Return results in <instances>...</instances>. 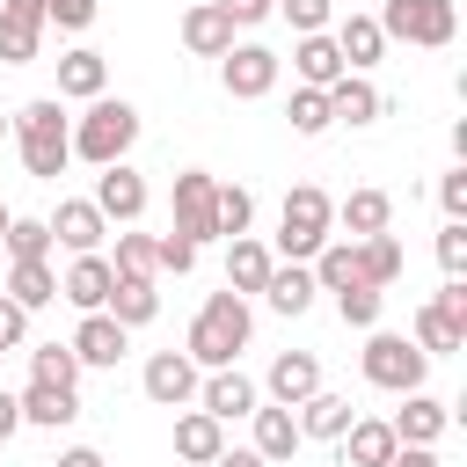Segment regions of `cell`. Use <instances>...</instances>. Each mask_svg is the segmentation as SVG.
I'll return each mask as SVG.
<instances>
[{
    "label": "cell",
    "instance_id": "52",
    "mask_svg": "<svg viewBox=\"0 0 467 467\" xmlns=\"http://www.w3.org/2000/svg\"><path fill=\"white\" fill-rule=\"evenodd\" d=\"M15 431H22V409H15V394H7V387H0V445H7V438H15Z\"/></svg>",
    "mask_w": 467,
    "mask_h": 467
},
{
    "label": "cell",
    "instance_id": "44",
    "mask_svg": "<svg viewBox=\"0 0 467 467\" xmlns=\"http://www.w3.org/2000/svg\"><path fill=\"white\" fill-rule=\"evenodd\" d=\"M431 306H438V314H445V328H460V336H467V277H445V285H438V299H431Z\"/></svg>",
    "mask_w": 467,
    "mask_h": 467
},
{
    "label": "cell",
    "instance_id": "56",
    "mask_svg": "<svg viewBox=\"0 0 467 467\" xmlns=\"http://www.w3.org/2000/svg\"><path fill=\"white\" fill-rule=\"evenodd\" d=\"M0 358H7V350H0Z\"/></svg>",
    "mask_w": 467,
    "mask_h": 467
},
{
    "label": "cell",
    "instance_id": "50",
    "mask_svg": "<svg viewBox=\"0 0 467 467\" xmlns=\"http://www.w3.org/2000/svg\"><path fill=\"white\" fill-rule=\"evenodd\" d=\"M387 467H445V460H438L431 445H394V460H387Z\"/></svg>",
    "mask_w": 467,
    "mask_h": 467
},
{
    "label": "cell",
    "instance_id": "13",
    "mask_svg": "<svg viewBox=\"0 0 467 467\" xmlns=\"http://www.w3.org/2000/svg\"><path fill=\"white\" fill-rule=\"evenodd\" d=\"M124 343H131V328H117L109 314H80V328L66 336V350L80 358V372H88V365H95V372H117Z\"/></svg>",
    "mask_w": 467,
    "mask_h": 467
},
{
    "label": "cell",
    "instance_id": "45",
    "mask_svg": "<svg viewBox=\"0 0 467 467\" xmlns=\"http://www.w3.org/2000/svg\"><path fill=\"white\" fill-rule=\"evenodd\" d=\"M153 248H161V270H175V277H190V270H197V241H182V234H161Z\"/></svg>",
    "mask_w": 467,
    "mask_h": 467
},
{
    "label": "cell",
    "instance_id": "53",
    "mask_svg": "<svg viewBox=\"0 0 467 467\" xmlns=\"http://www.w3.org/2000/svg\"><path fill=\"white\" fill-rule=\"evenodd\" d=\"M212 467H270V460H255V452H248V445H226V452H219V460H212Z\"/></svg>",
    "mask_w": 467,
    "mask_h": 467
},
{
    "label": "cell",
    "instance_id": "42",
    "mask_svg": "<svg viewBox=\"0 0 467 467\" xmlns=\"http://www.w3.org/2000/svg\"><path fill=\"white\" fill-rule=\"evenodd\" d=\"M277 15H285L299 36H321V29H328V15H336V0H277Z\"/></svg>",
    "mask_w": 467,
    "mask_h": 467
},
{
    "label": "cell",
    "instance_id": "38",
    "mask_svg": "<svg viewBox=\"0 0 467 467\" xmlns=\"http://www.w3.org/2000/svg\"><path fill=\"white\" fill-rule=\"evenodd\" d=\"M285 117H292V131H299V139H321V131L336 124V117H328V95H321V88H292Z\"/></svg>",
    "mask_w": 467,
    "mask_h": 467
},
{
    "label": "cell",
    "instance_id": "37",
    "mask_svg": "<svg viewBox=\"0 0 467 467\" xmlns=\"http://www.w3.org/2000/svg\"><path fill=\"white\" fill-rule=\"evenodd\" d=\"M29 379H36V387H80V358H73L66 343H36V350H29Z\"/></svg>",
    "mask_w": 467,
    "mask_h": 467
},
{
    "label": "cell",
    "instance_id": "33",
    "mask_svg": "<svg viewBox=\"0 0 467 467\" xmlns=\"http://www.w3.org/2000/svg\"><path fill=\"white\" fill-rule=\"evenodd\" d=\"M263 299H270V314H306L314 306V270L306 263H277L270 285H263Z\"/></svg>",
    "mask_w": 467,
    "mask_h": 467
},
{
    "label": "cell",
    "instance_id": "40",
    "mask_svg": "<svg viewBox=\"0 0 467 467\" xmlns=\"http://www.w3.org/2000/svg\"><path fill=\"white\" fill-rule=\"evenodd\" d=\"M0 241H7L15 263H51V226H44V219H7Z\"/></svg>",
    "mask_w": 467,
    "mask_h": 467
},
{
    "label": "cell",
    "instance_id": "4",
    "mask_svg": "<svg viewBox=\"0 0 467 467\" xmlns=\"http://www.w3.org/2000/svg\"><path fill=\"white\" fill-rule=\"evenodd\" d=\"M328 241H336V197L314 190V182H299V190L285 197V212H277V248H270V255H285V263H314Z\"/></svg>",
    "mask_w": 467,
    "mask_h": 467
},
{
    "label": "cell",
    "instance_id": "21",
    "mask_svg": "<svg viewBox=\"0 0 467 467\" xmlns=\"http://www.w3.org/2000/svg\"><path fill=\"white\" fill-rule=\"evenodd\" d=\"M292 73H299V88H336L350 66H343V51H336V36L321 29V36H299L292 44Z\"/></svg>",
    "mask_w": 467,
    "mask_h": 467
},
{
    "label": "cell",
    "instance_id": "28",
    "mask_svg": "<svg viewBox=\"0 0 467 467\" xmlns=\"http://www.w3.org/2000/svg\"><path fill=\"white\" fill-rule=\"evenodd\" d=\"M182 44H190L197 58H226V51H234V22H226L212 0H197V7L182 15Z\"/></svg>",
    "mask_w": 467,
    "mask_h": 467
},
{
    "label": "cell",
    "instance_id": "39",
    "mask_svg": "<svg viewBox=\"0 0 467 467\" xmlns=\"http://www.w3.org/2000/svg\"><path fill=\"white\" fill-rule=\"evenodd\" d=\"M212 219H219V234H226V241H241V234L255 226V197H248L241 182H219V204H212Z\"/></svg>",
    "mask_w": 467,
    "mask_h": 467
},
{
    "label": "cell",
    "instance_id": "47",
    "mask_svg": "<svg viewBox=\"0 0 467 467\" xmlns=\"http://www.w3.org/2000/svg\"><path fill=\"white\" fill-rule=\"evenodd\" d=\"M51 22H58V29H88V22H95V0H44V29H51Z\"/></svg>",
    "mask_w": 467,
    "mask_h": 467
},
{
    "label": "cell",
    "instance_id": "35",
    "mask_svg": "<svg viewBox=\"0 0 467 467\" xmlns=\"http://www.w3.org/2000/svg\"><path fill=\"white\" fill-rule=\"evenodd\" d=\"M109 270H117V277H153V270H161V248H153V234H131V226H117V255H109Z\"/></svg>",
    "mask_w": 467,
    "mask_h": 467
},
{
    "label": "cell",
    "instance_id": "27",
    "mask_svg": "<svg viewBox=\"0 0 467 467\" xmlns=\"http://www.w3.org/2000/svg\"><path fill=\"white\" fill-rule=\"evenodd\" d=\"M336 445H343V467H387L401 438H394V431H387L379 416H358V423H350V431H343Z\"/></svg>",
    "mask_w": 467,
    "mask_h": 467
},
{
    "label": "cell",
    "instance_id": "7",
    "mask_svg": "<svg viewBox=\"0 0 467 467\" xmlns=\"http://www.w3.org/2000/svg\"><path fill=\"white\" fill-rule=\"evenodd\" d=\"M212 204H219V175L182 168V175H175V190H168V212H175V226H168V234H182V241H197V248H204V241L219 234Z\"/></svg>",
    "mask_w": 467,
    "mask_h": 467
},
{
    "label": "cell",
    "instance_id": "54",
    "mask_svg": "<svg viewBox=\"0 0 467 467\" xmlns=\"http://www.w3.org/2000/svg\"><path fill=\"white\" fill-rule=\"evenodd\" d=\"M7 219H15V212H7V204H0V234H7Z\"/></svg>",
    "mask_w": 467,
    "mask_h": 467
},
{
    "label": "cell",
    "instance_id": "41",
    "mask_svg": "<svg viewBox=\"0 0 467 467\" xmlns=\"http://www.w3.org/2000/svg\"><path fill=\"white\" fill-rule=\"evenodd\" d=\"M379 306H387V292H372V285H350V292H336V314H343V328H379Z\"/></svg>",
    "mask_w": 467,
    "mask_h": 467
},
{
    "label": "cell",
    "instance_id": "8",
    "mask_svg": "<svg viewBox=\"0 0 467 467\" xmlns=\"http://www.w3.org/2000/svg\"><path fill=\"white\" fill-rule=\"evenodd\" d=\"M277 73H285V58H277L270 44H234V51L219 58V88H226L234 102H263V95L277 88Z\"/></svg>",
    "mask_w": 467,
    "mask_h": 467
},
{
    "label": "cell",
    "instance_id": "1",
    "mask_svg": "<svg viewBox=\"0 0 467 467\" xmlns=\"http://www.w3.org/2000/svg\"><path fill=\"white\" fill-rule=\"evenodd\" d=\"M248 336H255V314H248V299H241V292H212V299L197 306L190 336H182V358H190L197 372H219V365H241Z\"/></svg>",
    "mask_w": 467,
    "mask_h": 467
},
{
    "label": "cell",
    "instance_id": "2",
    "mask_svg": "<svg viewBox=\"0 0 467 467\" xmlns=\"http://www.w3.org/2000/svg\"><path fill=\"white\" fill-rule=\"evenodd\" d=\"M7 131H15L22 168H29L36 182H58V175H66V161H73V117H66V102H58V95L22 102V109L7 117Z\"/></svg>",
    "mask_w": 467,
    "mask_h": 467
},
{
    "label": "cell",
    "instance_id": "29",
    "mask_svg": "<svg viewBox=\"0 0 467 467\" xmlns=\"http://www.w3.org/2000/svg\"><path fill=\"white\" fill-rule=\"evenodd\" d=\"M306 270H314V292H350V285H365L358 241H343V234H336V241H328V248H321V255H314Z\"/></svg>",
    "mask_w": 467,
    "mask_h": 467
},
{
    "label": "cell",
    "instance_id": "23",
    "mask_svg": "<svg viewBox=\"0 0 467 467\" xmlns=\"http://www.w3.org/2000/svg\"><path fill=\"white\" fill-rule=\"evenodd\" d=\"M15 409H22V423H36V431H66V423L80 416V394H73V387H36V379H29V387L15 394Z\"/></svg>",
    "mask_w": 467,
    "mask_h": 467
},
{
    "label": "cell",
    "instance_id": "3",
    "mask_svg": "<svg viewBox=\"0 0 467 467\" xmlns=\"http://www.w3.org/2000/svg\"><path fill=\"white\" fill-rule=\"evenodd\" d=\"M131 146H139V109H131V102L95 95L88 117H73V161H88V168H117Z\"/></svg>",
    "mask_w": 467,
    "mask_h": 467
},
{
    "label": "cell",
    "instance_id": "36",
    "mask_svg": "<svg viewBox=\"0 0 467 467\" xmlns=\"http://www.w3.org/2000/svg\"><path fill=\"white\" fill-rule=\"evenodd\" d=\"M358 263H365V285L387 292V285L401 277V241H394V234H372V241H358Z\"/></svg>",
    "mask_w": 467,
    "mask_h": 467
},
{
    "label": "cell",
    "instance_id": "12",
    "mask_svg": "<svg viewBox=\"0 0 467 467\" xmlns=\"http://www.w3.org/2000/svg\"><path fill=\"white\" fill-rule=\"evenodd\" d=\"M263 394H270L277 409H299L306 394H321V358H314V350H277L270 372H263Z\"/></svg>",
    "mask_w": 467,
    "mask_h": 467
},
{
    "label": "cell",
    "instance_id": "34",
    "mask_svg": "<svg viewBox=\"0 0 467 467\" xmlns=\"http://www.w3.org/2000/svg\"><path fill=\"white\" fill-rule=\"evenodd\" d=\"M409 343H416L423 358H452V350H460L467 336H460V328H445V314H438V306L423 299V306H416V321H409Z\"/></svg>",
    "mask_w": 467,
    "mask_h": 467
},
{
    "label": "cell",
    "instance_id": "32",
    "mask_svg": "<svg viewBox=\"0 0 467 467\" xmlns=\"http://www.w3.org/2000/svg\"><path fill=\"white\" fill-rule=\"evenodd\" d=\"M22 314H36V306H51L58 299V270L51 263H7V285H0Z\"/></svg>",
    "mask_w": 467,
    "mask_h": 467
},
{
    "label": "cell",
    "instance_id": "48",
    "mask_svg": "<svg viewBox=\"0 0 467 467\" xmlns=\"http://www.w3.org/2000/svg\"><path fill=\"white\" fill-rule=\"evenodd\" d=\"M438 204H445V219H467V168L438 175Z\"/></svg>",
    "mask_w": 467,
    "mask_h": 467
},
{
    "label": "cell",
    "instance_id": "26",
    "mask_svg": "<svg viewBox=\"0 0 467 467\" xmlns=\"http://www.w3.org/2000/svg\"><path fill=\"white\" fill-rule=\"evenodd\" d=\"M248 423H255V445H248V452H255V460H270V467H277V460H292V452L306 445V438H299V423H292V409H277V401H270V409H255Z\"/></svg>",
    "mask_w": 467,
    "mask_h": 467
},
{
    "label": "cell",
    "instance_id": "46",
    "mask_svg": "<svg viewBox=\"0 0 467 467\" xmlns=\"http://www.w3.org/2000/svg\"><path fill=\"white\" fill-rule=\"evenodd\" d=\"M212 7H219L234 29H255V22H270V15H277V0H212Z\"/></svg>",
    "mask_w": 467,
    "mask_h": 467
},
{
    "label": "cell",
    "instance_id": "15",
    "mask_svg": "<svg viewBox=\"0 0 467 467\" xmlns=\"http://www.w3.org/2000/svg\"><path fill=\"white\" fill-rule=\"evenodd\" d=\"M44 226H51V241H58V248H73V255H102V234H109V219H102L88 197H66Z\"/></svg>",
    "mask_w": 467,
    "mask_h": 467
},
{
    "label": "cell",
    "instance_id": "10",
    "mask_svg": "<svg viewBox=\"0 0 467 467\" xmlns=\"http://www.w3.org/2000/svg\"><path fill=\"white\" fill-rule=\"evenodd\" d=\"M109 226H139V212H146V175L131 168V161H117V168H95V197H88Z\"/></svg>",
    "mask_w": 467,
    "mask_h": 467
},
{
    "label": "cell",
    "instance_id": "43",
    "mask_svg": "<svg viewBox=\"0 0 467 467\" xmlns=\"http://www.w3.org/2000/svg\"><path fill=\"white\" fill-rule=\"evenodd\" d=\"M438 263H445V277H467V219H445V234H438Z\"/></svg>",
    "mask_w": 467,
    "mask_h": 467
},
{
    "label": "cell",
    "instance_id": "19",
    "mask_svg": "<svg viewBox=\"0 0 467 467\" xmlns=\"http://www.w3.org/2000/svg\"><path fill=\"white\" fill-rule=\"evenodd\" d=\"M95 95H109V58L80 44L58 58V102H95Z\"/></svg>",
    "mask_w": 467,
    "mask_h": 467
},
{
    "label": "cell",
    "instance_id": "20",
    "mask_svg": "<svg viewBox=\"0 0 467 467\" xmlns=\"http://www.w3.org/2000/svg\"><path fill=\"white\" fill-rule=\"evenodd\" d=\"M336 226H343V241H372V234L394 226V197H387V190H350V197L336 204Z\"/></svg>",
    "mask_w": 467,
    "mask_h": 467
},
{
    "label": "cell",
    "instance_id": "22",
    "mask_svg": "<svg viewBox=\"0 0 467 467\" xmlns=\"http://www.w3.org/2000/svg\"><path fill=\"white\" fill-rule=\"evenodd\" d=\"M270 270H277V255L255 241V234H241V241H226V292H263L270 285Z\"/></svg>",
    "mask_w": 467,
    "mask_h": 467
},
{
    "label": "cell",
    "instance_id": "18",
    "mask_svg": "<svg viewBox=\"0 0 467 467\" xmlns=\"http://www.w3.org/2000/svg\"><path fill=\"white\" fill-rule=\"evenodd\" d=\"M109 285H117L109 255H73V270L58 277V299H73L80 314H102V306H109Z\"/></svg>",
    "mask_w": 467,
    "mask_h": 467
},
{
    "label": "cell",
    "instance_id": "30",
    "mask_svg": "<svg viewBox=\"0 0 467 467\" xmlns=\"http://www.w3.org/2000/svg\"><path fill=\"white\" fill-rule=\"evenodd\" d=\"M117 328H146L153 314H161V292H153V277H117L109 285V306H102Z\"/></svg>",
    "mask_w": 467,
    "mask_h": 467
},
{
    "label": "cell",
    "instance_id": "25",
    "mask_svg": "<svg viewBox=\"0 0 467 467\" xmlns=\"http://www.w3.org/2000/svg\"><path fill=\"white\" fill-rule=\"evenodd\" d=\"M292 423H299V438H343V431L358 423V409H350V394H328V387H321V394L299 401Z\"/></svg>",
    "mask_w": 467,
    "mask_h": 467
},
{
    "label": "cell",
    "instance_id": "17",
    "mask_svg": "<svg viewBox=\"0 0 467 467\" xmlns=\"http://www.w3.org/2000/svg\"><path fill=\"white\" fill-rule=\"evenodd\" d=\"M321 95H328V117H336V124H350V131L387 117V95H379L365 73H343V80H336V88H321Z\"/></svg>",
    "mask_w": 467,
    "mask_h": 467
},
{
    "label": "cell",
    "instance_id": "14",
    "mask_svg": "<svg viewBox=\"0 0 467 467\" xmlns=\"http://www.w3.org/2000/svg\"><path fill=\"white\" fill-rule=\"evenodd\" d=\"M44 44V0H0V66H29Z\"/></svg>",
    "mask_w": 467,
    "mask_h": 467
},
{
    "label": "cell",
    "instance_id": "16",
    "mask_svg": "<svg viewBox=\"0 0 467 467\" xmlns=\"http://www.w3.org/2000/svg\"><path fill=\"white\" fill-rule=\"evenodd\" d=\"M445 423H452V409H445L438 394H401V409L387 416V431H394L401 445H438Z\"/></svg>",
    "mask_w": 467,
    "mask_h": 467
},
{
    "label": "cell",
    "instance_id": "9",
    "mask_svg": "<svg viewBox=\"0 0 467 467\" xmlns=\"http://www.w3.org/2000/svg\"><path fill=\"white\" fill-rule=\"evenodd\" d=\"M197 409H204L212 423H241V416H255V409H263V387H255L241 365H219V372H204V379H197Z\"/></svg>",
    "mask_w": 467,
    "mask_h": 467
},
{
    "label": "cell",
    "instance_id": "51",
    "mask_svg": "<svg viewBox=\"0 0 467 467\" xmlns=\"http://www.w3.org/2000/svg\"><path fill=\"white\" fill-rule=\"evenodd\" d=\"M58 467H109V460H102L95 445H66V452H58Z\"/></svg>",
    "mask_w": 467,
    "mask_h": 467
},
{
    "label": "cell",
    "instance_id": "5",
    "mask_svg": "<svg viewBox=\"0 0 467 467\" xmlns=\"http://www.w3.org/2000/svg\"><path fill=\"white\" fill-rule=\"evenodd\" d=\"M358 365H365V379H372L379 394H423V372H431V358H423L409 336H394V328H365Z\"/></svg>",
    "mask_w": 467,
    "mask_h": 467
},
{
    "label": "cell",
    "instance_id": "55",
    "mask_svg": "<svg viewBox=\"0 0 467 467\" xmlns=\"http://www.w3.org/2000/svg\"><path fill=\"white\" fill-rule=\"evenodd\" d=\"M0 139H7V117H0Z\"/></svg>",
    "mask_w": 467,
    "mask_h": 467
},
{
    "label": "cell",
    "instance_id": "11",
    "mask_svg": "<svg viewBox=\"0 0 467 467\" xmlns=\"http://www.w3.org/2000/svg\"><path fill=\"white\" fill-rule=\"evenodd\" d=\"M197 379H204V372H197L182 350H153L146 372H139L146 401H161V409H190V401H197Z\"/></svg>",
    "mask_w": 467,
    "mask_h": 467
},
{
    "label": "cell",
    "instance_id": "6",
    "mask_svg": "<svg viewBox=\"0 0 467 467\" xmlns=\"http://www.w3.org/2000/svg\"><path fill=\"white\" fill-rule=\"evenodd\" d=\"M372 22H379L387 44H423V51H445L460 36V7L452 0H387Z\"/></svg>",
    "mask_w": 467,
    "mask_h": 467
},
{
    "label": "cell",
    "instance_id": "49",
    "mask_svg": "<svg viewBox=\"0 0 467 467\" xmlns=\"http://www.w3.org/2000/svg\"><path fill=\"white\" fill-rule=\"evenodd\" d=\"M22 336H29V314H22V306H15L7 292H0V350H15Z\"/></svg>",
    "mask_w": 467,
    "mask_h": 467
},
{
    "label": "cell",
    "instance_id": "31",
    "mask_svg": "<svg viewBox=\"0 0 467 467\" xmlns=\"http://www.w3.org/2000/svg\"><path fill=\"white\" fill-rule=\"evenodd\" d=\"M336 51H343V66H350V73H365V66H379L387 36H379V22H372V15H343V22H336Z\"/></svg>",
    "mask_w": 467,
    "mask_h": 467
},
{
    "label": "cell",
    "instance_id": "24",
    "mask_svg": "<svg viewBox=\"0 0 467 467\" xmlns=\"http://www.w3.org/2000/svg\"><path fill=\"white\" fill-rule=\"evenodd\" d=\"M219 452H226V423H212L204 409H182V416H175V460L212 467Z\"/></svg>",
    "mask_w": 467,
    "mask_h": 467
}]
</instances>
